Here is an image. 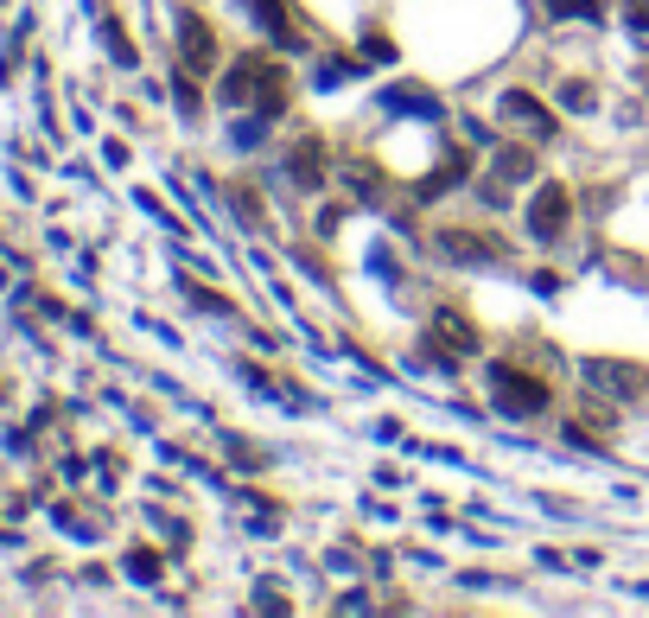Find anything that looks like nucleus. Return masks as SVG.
Instances as JSON below:
<instances>
[{
  "label": "nucleus",
  "instance_id": "7ed1b4c3",
  "mask_svg": "<svg viewBox=\"0 0 649 618\" xmlns=\"http://www.w3.org/2000/svg\"><path fill=\"white\" fill-rule=\"evenodd\" d=\"M548 13H573V20H599L592 0H548Z\"/></svg>",
  "mask_w": 649,
  "mask_h": 618
},
{
  "label": "nucleus",
  "instance_id": "f03ea898",
  "mask_svg": "<svg viewBox=\"0 0 649 618\" xmlns=\"http://www.w3.org/2000/svg\"><path fill=\"white\" fill-rule=\"evenodd\" d=\"M529 230L541 236V243H548V236H560V230H567V192H560V185H548V192L535 198V211H529Z\"/></svg>",
  "mask_w": 649,
  "mask_h": 618
},
{
  "label": "nucleus",
  "instance_id": "20e7f679",
  "mask_svg": "<svg viewBox=\"0 0 649 618\" xmlns=\"http://www.w3.org/2000/svg\"><path fill=\"white\" fill-rule=\"evenodd\" d=\"M630 26H637V32H649V0H630Z\"/></svg>",
  "mask_w": 649,
  "mask_h": 618
},
{
  "label": "nucleus",
  "instance_id": "f257e3e1",
  "mask_svg": "<svg viewBox=\"0 0 649 618\" xmlns=\"http://www.w3.org/2000/svg\"><path fill=\"white\" fill-rule=\"evenodd\" d=\"M497 402H503V408H516V415H535V408H548V389H535V376L497 370Z\"/></svg>",
  "mask_w": 649,
  "mask_h": 618
}]
</instances>
